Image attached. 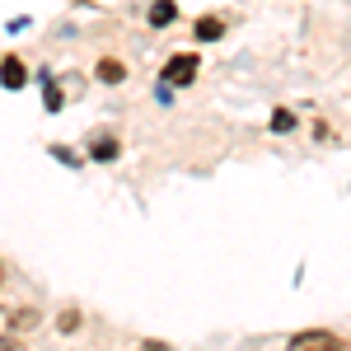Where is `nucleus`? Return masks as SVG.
<instances>
[{
	"label": "nucleus",
	"mask_w": 351,
	"mask_h": 351,
	"mask_svg": "<svg viewBox=\"0 0 351 351\" xmlns=\"http://www.w3.org/2000/svg\"><path fill=\"white\" fill-rule=\"evenodd\" d=\"M197 66H202V61H197V52H178L169 66H164L160 84H164V89H183V84L197 80Z\"/></svg>",
	"instance_id": "nucleus-1"
},
{
	"label": "nucleus",
	"mask_w": 351,
	"mask_h": 351,
	"mask_svg": "<svg viewBox=\"0 0 351 351\" xmlns=\"http://www.w3.org/2000/svg\"><path fill=\"white\" fill-rule=\"evenodd\" d=\"M291 351H347V342L328 328H309V332H295L291 337Z\"/></svg>",
	"instance_id": "nucleus-2"
},
{
	"label": "nucleus",
	"mask_w": 351,
	"mask_h": 351,
	"mask_svg": "<svg viewBox=\"0 0 351 351\" xmlns=\"http://www.w3.org/2000/svg\"><path fill=\"white\" fill-rule=\"evenodd\" d=\"M24 80H28L24 61H19V56H5V61H0V84H5V89H24Z\"/></svg>",
	"instance_id": "nucleus-3"
},
{
	"label": "nucleus",
	"mask_w": 351,
	"mask_h": 351,
	"mask_svg": "<svg viewBox=\"0 0 351 351\" xmlns=\"http://www.w3.org/2000/svg\"><path fill=\"white\" fill-rule=\"evenodd\" d=\"M145 19H150V24H155V28H169V24H173V19H178V5H173V0H155Z\"/></svg>",
	"instance_id": "nucleus-4"
},
{
	"label": "nucleus",
	"mask_w": 351,
	"mask_h": 351,
	"mask_svg": "<svg viewBox=\"0 0 351 351\" xmlns=\"http://www.w3.org/2000/svg\"><path fill=\"white\" fill-rule=\"evenodd\" d=\"M89 155H94V160L99 164H108V160H117V141H112V136H94V141H89Z\"/></svg>",
	"instance_id": "nucleus-5"
},
{
	"label": "nucleus",
	"mask_w": 351,
	"mask_h": 351,
	"mask_svg": "<svg viewBox=\"0 0 351 351\" xmlns=\"http://www.w3.org/2000/svg\"><path fill=\"white\" fill-rule=\"evenodd\" d=\"M99 80L104 84H122L127 80V66H122L117 56H104V61H99Z\"/></svg>",
	"instance_id": "nucleus-6"
},
{
	"label": "nucleus",
	"mask_w": 351,
	"mask_h": 351,
	"mask_svg": "<svg viewBox=\"0 0 351 351\" xmlns=\"http://www.w3.org/2000/svg\"><path fill=\"white\" fill-rule=\"evenodd\" d=\"M38 319H43V314H38L33 304H24V309L10 314V328H14V332H28V328H38Z\"/></svg>",
	"instance_id": "nucleus-7"
},
{
	"label": "nucleus",
	"mask_w": 351,
	"mask_h": 351,
	"mask_svg": "<svg viewBox=\"0 0 351 351\" xmlns=\"http://www.w3.org/2000/svg\"><path fill=\"white\" fill-rule=\"evenodd\" d=\"M225 33V19H197V43H216Z\"/></svg>",
	"instance_id": "nucleus-8"
},
{
	"label": "nucleus",
	"mask_w": 351,
	"mask_h": 351,
	"mask_svg": "<svg viewBox=\"0 0 351 351\" xmlns=\"http://www.w3.org/2000/svg\"><path fill=\"white\" fill-rule=\"evenodd\" d=\"M271 132H276V136L295 132V112H291V108H276V112H271Z\"/></svg>",
	"instance_id": "nucleus-9"
},
{
	"label": "nucleus",
	"mask_w": 351,
	"mask_h": 351,
	"mask_svg": "<svg viewBox=\"0 0 351 351\" xmlns=\"http://www.w3.org/2000/svg\"><path fill=\"white\" fill-rule=\"evenodd\" d=\"M61 332H75V328H80V314H75V309H66V314H61Z\"/></svg>",
	"instance_id": "nucleus-10"
},
{
	"label": "nucleus",
	"mask_w": 351,
	"mask_h": 351,
	"mask_svg": "<svg viewBox=\"0 0 351 351\" xmlns=\"http://www.w3.org/2000/svg\"><path fill=\"white\" fill-rule=\"evenodd\" d=\"M0 351H24V342H19V337L10 332V337H0Z\"/></svg>",
	"instance_id": "nucleus-11"
},
{
	"label": "nucleus",
	"mask_w": 351,
	"mask_h": 351,
	"mask_svg": "<svg viewBox=\"0 0 351 351\" xmlns=\"http://www.w3.org/2000/svg\"><path fill=\"white\" fill-rule=\"evenodd\" d=\"M61 104H66V99H61V89H56V84H52V89H47V108L56 112V108H61Z\"/></svg>",
	"instance_id": "nucleus-12"
},
{
	"label": "nucleus",
	"mask_w": 351,
	"mask_h": 351,
	"mask_svg": "<svg viewBox=\"0 0 351 351\" xmlns=\"http://www.w3.org/2000/svg\"><path fill=\"white\" fill-rule=\"evenodd\" d=\"M141 351H173V347H169V342H150V337H145V342H141Z\"/></svg>",
	"instance_id": "nucleus-13"
},
{
	"label": "nucleus",
	"mask_w": 351,
	"mask_h": 351,
	"mask_svg": "<svg viewBox=\"0 0 351 351\" xmlns=\"http://www.w3.org/2000/svg\"><path fill=\"white\" fill-rule=\"evenodd\" d=\"M0 276H5V267H0Z\"/></svg>",
	"instance_id": "nucleus-14"
}]
</instances>
